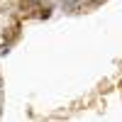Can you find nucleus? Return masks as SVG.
<instances>
[{
	"instance_id": "obj_1",
	"label": "nucleus",
	"mask_w": 122,
	"mask_h": 122,
	"mask_svg": "<svg viewBox=\"0 0 122 122\" xmlns=\"http://www.w3.org/2000/svg\"><path fill=\"white\" fill-rule=\"evenodd\" d=\"M61 5H64V10H68V12H76L78 10V0H61Z\"/></svg>"
},
{
	"instance_id": "obj_2",
	"label": "nucleus",
	"mask_w": 122,
	"mask_h": 122,
	"mask_svg": "<svg viewBox=\"0 0 122 122\" xmlns=\"http://www.w3.org/2000/svg\"><path fill=\"white\" fill-rule=\"evenodd\" d=\"M29 3H42V0H29Z\"/></svg>"
}]
</instances>
